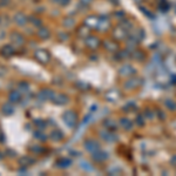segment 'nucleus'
Masks as SVG:
<instances>
[{
  "instance_id": "nucleus-1",
  "label": "nucleus",
  "mask_w": 176,
  "mask_h": 176,
  "mask_svg": "<svg viewBox=\"0 0 176 176\" xmlns=\"http://www.w3.org/2000/svg\"><path fill=\"white\" fill-rule=\"evenodd\" d=\"M64 121H65V123L68 126V127H71V128H74L75 127V124L78 122V116H76V114L74 113L73 111H65V114H64Z\"/></svg>"
},
{
  "instance_id": "nucleus-2",
  "label": "nucleus",
  "mask_w": 176,
  "mask_h": 176,
  "mask_svg": "<svg viewBox=\"0 0 176 176\" xmlns=\"http://www.w3.org/2000/svg\"><path fill=\"white\" fill-rule=\"evenodd\" d=\"M34 57L41 64H47L49 61V59H51L49 53L47 52V51H45V49H37L34 52Z\"/></svg>"
},
{
  "instance_id": "nucleus-3",
  "label": "nucleus",
  "mask_w": 176,
  "mask_h": 176,
  "mask_svg": "<svg viewBox=\"0 0 176 176\" xmlns=\"http://www.w3.org/2000/svg\"><path fill=\"white\" fill-rule=\"evenodd\" d=\"M10 39H11V42L14 44V45H18V46H22L24 45V42H25V39H24V37L18 32H13L11 34V37H10Z\"/></svg>"
},
{
  "instance_id": "nucleus-4",
  "label": "nucleus",
  "mask_w": 176,
  "mask_h": 176,
  "mask_svg": "<svg viewBox=\"0 0 176 176\" xmlns=\"http://www.w3.org/2000/svg\"><path fill=\"white\" fill-rule=\"evenodd\" d=\"M51 100L57 104H65L68 102V98H67L66 95H64V94H58V93H54Z\"/></svg>"
},
{
  "instance_id": "nucleus-5",
  "label": "nucleus",
  "mask_w": 176,
  "mask_h": 176,
  "mask_svg": "<svg viewBox=\"0 0 176 176\" xmlns=\"http://www.w3.org/2000/svg\"><path fill=\"white\" fill-rule=\"evenodd\" d=\"M85 148L88 151H91V153H95V151H98L100 149V146L96 141H94V140H87L85 142Z\"/></svg>"
},
{
  "instance_id": "nucleus-6",
  "label": "nucleus",
  "mask_w": 176,
  "mask_h": 176,
  "mask_svg": "<svg viewBox=\"0 0 176 176\" xmlns=\"http://www.w3.org/2000/svg\"><path fill=\"white\" fill-rule=\"evenodd\" d=\"M14 21H15V24H17L18 26L22 27V26H25V25H26L27 17L24 13H21V12H18V13L14 14Z\"/></svg>"
},
{
  "instance_id": "nucleus-7",
  "label": "nucleus",
  "mask_w": 176,
  "mask_h": 176,
  "mask_svg": "<svg viewBox=\"0 0 176 176\" xmlns=\"http://www.w3.org/2000/svg\"><path fill=\"white\" fill-rule=\"evenodd\" d=\"M99 20H100V18H98V17H92L91 15V17L86 18L85 25L86 26H88L89 28H98Z\"/></svg>"
},
{
  "instance_id": "nucleus-8",
  "label": "nucleus",
  "mask_w": 176,
  "mask_h": 176,
  "mask_svg": "<svg viewBox=\"0 0 176 176\" xmlns=\"http://www.w3.org/2000/svg\"><path fill=\"white\" fill-rule=\"evenodd\" d=\"M53 94L54 93L52 91H49V89H42L38 94V99H39L40 101H45V100H48V99H52Z\"/></svg>"
},
{
  "instance_id": "nucleus-9",
  "label": "nucleus",
  "mask_w": 176,
  "mask_h": 176,
  "mask_svg": "<svg viewBox=\"0 0 176 176\" xmlns=\"http://www.w3.org/2000/svg\"><path fill=\"white\" fill-rule=\"evenodd\" d=\"M1 111H2V114H5V115H12L14 113V107L12 106V102H6V104H2Z\"/></svg>"
},
{
  "instance_id": "nucleus-10",
  "label": "nucleus",
  "mask_w": 176,
  "mask_h": 176,
  "mask_svg": "<svg viewBox=\"0 0 176 176\" xmlns=\"http://www.w3.org/2000/svg\"><path fill=\"white\" fill-rule=\"evenodd\" d=\"M86 44L89 48H96L100 45V40L96 37H88L86 40Z\"/></svg>"
},
{
  "instance_id": "nucleus-11",
  "label": "nucleus",
  "mask_w": 176,
  "mask_h": 176,
  "mask_svg": "<svg viewBox=\"0 0 176 176\" xmlns=\"http://www.w3.org/2000/svg\"><path fill=\"white\" fill-rule=\"evenodd\" d=\"M20 99H21V94H20L19 91H12L10 93V95H8V100H10V102H12V104L19 102Z\"/></svg>"
},
{
  "instance_id": "nucleus-12",
  "label": "nucleus",
  "mask_w": 176,
  "mask_h": 176,
  "mask_svg": "<svg viewBox=\"0 0 176 176\" xmlns=\"http://www.w3.org/2000/svg\"><path fill=\"white\" fill-rule=\"evenodd\" d=\"M108 27H109V20H108V18L107 17H101L100 20H99L98 28L101 29V31H106Z\"/></svg>"
},
{
  "instance_id": "nucleus-13",
  "label": "nucleus",
  "mask_w": 176,
  "mask_h": 176,
  "mask_svg": "<svg viewBox=\"0 0 176 176\" xmlns=\"http://www.w3.org/2000/svg\"><path fill=\"white\" fill-rule=\"evenodd\" d=\"M1 54L6 58H10L14 54V48L11 45H6L1 48Z\"/></svg>"
},
{
  "instance_id": "nucleus-14",
  "label": "nucleus",
  "mask_w": 176,
  "mask_h": 176,
  "mask_svg": "<svg viewBox=\"0 0 176 176\" xmlns=\"http://www.w3.org/2000/svg\"><path fill=\"white\" fill-rule=\"evenodd\" d=\"M113 34H114V37L117 38V39H123L124 37H126V29L120 25V26L116 27V28L114 29Z\"/></svg>"
},
{
  "instance_id": "nucleus-15",
  "label": "nucleus",
  "mask_w": 176,
  "mask_h": 176,
  "mask_svg": "<svg viewBox=\"0 0 176 176\" xmlns=\"http://www.w3.org/2000/svg\"><path fill=\"white\" fill-rule=\"evenodd\" d=\"M49 35H51V32H49V29L46 28V27H41L39 31H38V37H39L40 39H42V40L48 39Z\"/></svg>"
},
{
  "instance_id": "nucleus-16",
  "label": "nucleus",
  "mask_w": 176,
  "mask_h": 176,
  "mask_svg": "<svg viewBox=\"0 0 176 176\" xmlns=\"http://www.w3.org/2000/svg\"><path fill=\"white\" fill-rule=\"evenodd\" d=\"M34 163V158H32L31 156H21L19 158V164L22 166V167H26V166H29Z\"/></svg>"
},
{
  "instance_id": "nucleus-17",
  "label": "nucleus",
  "mask_w": 176,
  "mask_h": 176,
  "mask_svg": "<svg viewBox=\"0 0 176 176\" xmlns=\"http://www.w3.org/2000/svg\"><path fill=\"white\" fill-rule=\"evenodd\" d=\"M93 158L94 160H96V161H104L107 158V154L106 153H102V151H95V153H93Z\"/></svg>"
},
{
  "instance_id": "nucleus-18",
  "label": "nucleus",
  "mask_w": 176,
  "mask_h": 176,
  "mask_svg": "<svg viewBox=\"0 0 176 176\" xmlns=\"http://www.w3.org/2000/svg\"><path fill=\"white\" fill-rule=\"evenodd\" d=\"M74 25H75V20L73 19L72 17H67L64 19V26L66 28H72Z\"/></svg>"
},
{
  "instance_id": "nucleus-19",
  "label": "nucleus",
  "mask_w": 176,
  "mask_h": 176,
  "mask_svg": "<svg viewBox=\"0 0 176 176\" xmlns=\"http://www.w3.org/2000/svg\"><path fill=\"white\" fill-rule=\"evenodd\" d=\"M51 136H52L53 141H60V140L64 137V134H62V133H61L60 131H58V129H55L54 131H52Z\"/></svg>"
},
{
  "instance_id": "nucleus-20",
  "label": "nucleus",
  "mask_w": 176,
  "mask_h": 176,
  "mask_svg": "<svg viewBox=\"0 0 176 176\" xmlns=\"http://www.w3.org/2000/svg\"><path fill=\"white\" fill-rule=\"evenodd\" d=\"M29 21L32 22V25L34 27H41V25H42V21H41L39 18H35V17H31V18H29Z\"/></svg>"
},
{
  "instance_id": "nucleus-21",
  "label": "nucleus",
  "mask_w": 176,
  "mask_h": 176,
  "mask_svg": "<svg viewBox=\"0 0 176 176\" xmlns=\"http://www.w3.org/2000/svg\"><path fill=\"white\" fill-rule=\"evenodd\" d=\"M89 29H91L89 27L84 25V26H81L80 28H79V33H80V35H81V37H82V35L86 37V35H88V34H89Z\"/></svg>"
},
{
  "instance_id": "nucleus-22",
  "label": "nucleus",
  "mask_w": 176,
  "mask_h": 176,
  "mask_svg": "<svg viewBox=\"0 0 176 176\" xmlns=\"http://www.w3.org/2000/svg\"><path fill=\"white\" fill-rule=\"evenodd\" d=\"M120 124H121L123 128H126V129H131V122L129 120H127V119L121 120V121H120Z\"/></svg>"
},
{
  "instance_id": "nucleus-23",
  "label": "nucleus",
  "mask_w": 176,
  "mask_h": 176,
  "mask_svg": "<svg viewBox=\"0 0 176 176\" xmlns=\"http://www.w3.org/2000/svg\"><path fill=\"white\" fill-rule=\"evenodd\" d=\"M104 46H106V48H107V49H109V51H116L117 49L116 44H114V42L106 41V42H104Z\"/></svg>"
},
{
  "instance_id": "nucleus-24",
  "label": "nucleus",
  "mask_w": 176,
  "mask_h": 176,
  "mask_svg": "<svg viewBox=\"0 0 176 176\" xmlns=\"http://www.w3.org/2000/svg\"><path fill=\"white\" fill-rule=\"evenodd\" d=\"M58 164L60 166V167H62V168H67V167L71 164V161H69V160H67V158H64V160L59 161Z\"/></svg>"
},
{
  "instance_id": "nucleus-25",
  "label": "nucleus",
  "mask_w": 176,
  "mask_h": 176,
  "mask_svg": "<svg viewBox=\"0 0 176 176\" xmlns=\"http://www.w3.org/2000/svg\"><path fill=\"white\" fill-rule=\"evenodd\" d=\"M34 136L37 137L38 140H40V141H45V140H46V135H45V134H42L40 131H35V133H34Z\"/></svg>"
},
{
  "instance_id": "nucleus-26",
  "label": "nucleus",
  "mask_w": 176,
  "mask_h": 176,
  "mask_svg": "<svg viewBox=\"0 0 176 176\" xmlns=\"http://www.w3.org/2000/svg\"><path fill=\"white\" fill-rule=\"evenodd\" d=\"M129 71H131V67H129V66H124V67H122V68L120 69V72H121L122 75H128L129 73H131L129 72Z\"/></svg>"
},
{
  "instance_id": "nucleus-27",
  "label": "nucleus",
  "mask_w": 176,
  "mask_h": 176,
  "mask_svg": "<svg viewBox=\"0 0 176 176\" xmlns=\"http://www.w3.org/2000/svg\"><path fill=\"white\" fill-rule=\"evenodd\" d=\"M81 168H84L85 170H88V171L93 170V168H92V167H89V163L86 162V161H82V162H81Z\"/></svg>"
},
{
  "instance_id": "nucleus-28",
  "label": "nucleus",
  "mask_w": 176,
  "mask_h": 176,
  "mask_svg": "<svg viewBox=\"0 0 176 176\" xmlns=\"http://www.w3.org/2000/svg\"><path fill=\"white\" fill-rule=\"evenodd\" d=\"M21 89H24L22 92H27V89H28V85H27L26 82H20L19 84V91H21Z\"/></svg>"
},
{
  "instance_id": "nucleus-29",
  "label": "nucleus",
  "mask_w": 176,
  "mask_h": 176,
  "mask_svg": "<svg viewBox=\"0 0 176 176\" xmlns=\"http://www.w3.org/2000/svg\"><path fill=\"white\" fill-rule=\"evenodd\" d=\"M58 4H60L61 6H66V5H68V2H69V0H55Z\"/></svg>"
},
{
  "instance_id": "nucleus-30",
  "label": "nucleus",
  "mask_w": 176,
  "mask_h": 176,
  "mask_svg": "<svg viewBox=\"0 0 176 176\" xmlns=\"http://www.w3.org/2000/svg\"><path fill=\"white\" fill-rule=\"evenodd\" d=\"M35 123L39 126V129H42V126H45V122H44V121H41V120H37V121H35Z\"/></svg>"
},
{
  "instance_id": "nucleus-31",
  "label": "nucleus",
  "mask_w": 176,
  "mask_h": 176,
  "mask_svg": "<svg viewBox=\"0 0 176 176\" xmlns=\"http://www.w3.org/2000/svg\"><path fill=\"white\" fill-rule=\"evenodd\" d=\"M35 148H31V149L33 150V151H37V153H39V151H41V149L39 148V146H34Z\"/></svg>"
},
{
  "instance_id": "nucleus-32",
  "label": "nucleus",
  "mask_w": 176,
  "mask_h": 176,
  "mask_svg": "<svg viewBox=\"0 0 176 176\" xmlns=\"http://www.w3.org/2000/svg\"><path fill=\"white\" fill-rule=\"evenodd\" d=\"M80 1H81V2H82V4H85V5H88V4H89V2H91L92 0H80Z\"/></svg>"
},
{
  "instance_id": "nucleus-33",
  "label": "nucleus",
  "mask_w": 176,
  "mask_h": 176,
  "mask_svg": "<svg viewBox=\"0 0 176 176\" xmlns=\"http://www.w3.org/2000/svg\"><path fill=\"white\" fill-rule=\"evenodd\" d=\"M4 38H5V32L0 31V39H4Z\"/></svg>"
},
{
  "instance_id": "nucleus-34",
  "label": "nucleus",
  "mask_w": 176,
  "mask_h": 176,
  "mask_svg": "<svg viewBox=\"0 0 176 176\" xmlns=\"http://www.w3.org/2000/svg\"><path fill=\"white\" fill-rule=\"evenodd\" d=\"M0 1H1V4H2V5H5V4L8 2V0H0Z\"/></svg>"
}]
</instances>
